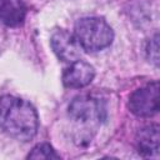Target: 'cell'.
Listing matches in <instances>:
<instances>
[{
    "instance_id": "4",
    "label": "cell",
    "mask_w": 160,
    "mask_h": 160,
    "mask_svg": "<svg viewBox=\"0 0 160 160\" xmlns=\"http://www.w3.org/2000/svg\"><path fill=\"white\" fill-rule=\"evenodd\" d=\"M130 111L139 118H150L159 111V82L152 81L136 89L129 98Z\"/></svg>"
},
{
    "instance_id": "7",
    "label": "cell",
    "mask_w": 160,
    "mask_h": 160,
    "mask_svg": "<svg viewBox=\"0 0 160 160\" xmlns=\"http://www.w3.org/2000/svg\"><path fill=\"white\" fill-rule=\"evenodd\" d=\"M159 125L151 124L141 128L135 138L136 149L144 158H159Z\"/></svg>"
},
{
    "instance_id": "10",
    "label": "cell",
    "mask_w": 160,
    "mask_h": 160,
    "mask_svg": "<svg viewBox=\"0 0 160 160\" xmlns=\"http://www.w3.org/2000/svg\"><path fill=\"white\" fill-rule=\"evenodd\" d=\"M146 54H148V59L154 64V65H159V35L155 34L154 38H151L148 42L146 46Z\"/></svg>"
},
{
    "instance_id": "6",
    "label": "cell",
    "mask_w": 160,
    "mask_h": 160,
    "mask_svg": "<svg viewBox=\"0 0 160 160\" xmlns=\"http://www.w3.org/2000/svg\"><path fill=\"white\" fill-rule=\"evenodd\" d=\"M95 76L94 68L84 61V60H75L70 62V66H68L62 74V84L66 88L71 89H80L86 85H89Z\"/></svg>"
},
{
    "instance_id": "3",
    "label": "cell",
    "mask_w": 160,
    "mask_h": 160,
    "mask_svg": "<svg viewBox=\"0 0 160 160\" xmlns=\"http://www.w3.org/2000/svg\"><path fill=\"white\" fill-rule=\"evenodd\" d=\"M68 114L70 120L78 129L94 130L106 116V110L102 101L91 95L76 96L69 105Z\"/></svg>"
},
{
    "instance_id": "5",
    "label": "cell",
    "mask_w": 160,
    "mask_h": 160,
    "mask_svg": "<svg viewBox=\"0 0 160 160\" xmlns=\"http://www.w3.org/2000/svg\"><path fill=\"white\" fill-rule=\"evenodd\" d=\"M50 45L55 55L65 62H72L80 59L82 49L79 45L75 35L66 30L55 31L50 39Z\"/></svg>"
},
{
    "instance_id": "9",
    "label": "cell",
    "mask_w": 160,
    "mask_h": 160,
    "mask_svg": "<svg viewBox=\"0 0 160 160\" xmlns=\"http://www.w3.org/2000/svg\"><path fill=\"white\" fill-rule=\"evenodd\" d=\"M29 159H59L60 155L52 149L50 144L41 142L32 148V150L28 155Z\"/></svg>"
},
{
    "instance_id": "8",
    "label": "cell",
    "mask_w": 160,
    "mask_h": 160,
    "mask_svg": "<svg viewBox=\"0 0 160 160\" xmlns=\"http://www.w3.org/2000/svg\"><path fill=\"white\" fill-rule=\"evenodd\" d=\"M26 16L22 0H0V21L8 26H20Z\"/></svg>"
},
{
    "instance_id": "2",
    "label": "cell",
    "mask_w": 160,
    "mask_h": 160,
    "mask_svg": "<svg viewBox=\"0 0 160 160\" xmlns=\"http://www.w3.org/2000/svg\"><path fill=\"white\" fill-rule=\"evenodd\" d=\"M74 35L82 50L89 52L100 51L112 42L114 32L110 25L101 18H81L75 24Z\"/></svg>"
},
{
    "instance_id": "1",
    "label": "cell",
    "mask_w": 160,
    "mask_h": 160,
    "mask_svg": "<svg viewBox=\"0 0 160 160\" xmlns=\"http://www.w3.org/2000/svg\"><path fill=\"white\" fill-rule=\"evenodd\" d=\"M0 128L9 136L28 141L38 131V112L29 101L12 95H4L0 98Z\"/></svg>"
}]
</instances>
